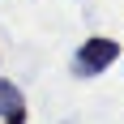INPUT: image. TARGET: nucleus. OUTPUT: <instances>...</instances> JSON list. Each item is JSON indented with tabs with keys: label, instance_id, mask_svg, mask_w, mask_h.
<instances>
[{
	"label": "nucleus",
	"instance_id": "nucleus-1",
	"mask_svg": "<svg viewBox=\"0 0 124 124\" xmlns=\"http://www.w3.org/2000/svg\"><path fill=\"white\" fill-rule=\"evenodd\" d=\"M120 56H124V51H120V43H116V39L90 34L86 43L77 47V56H73V73H77V77H99L103 69H111Z\"/></svg>",
	"mask_w": 124,
	"mask_h": 124
},
{
	"label": "nucleus",
	"instance_id": "nucleus-2",
	"mask_svg": "<svg viewBox=\"0 0 124 124\" xmlns=\"http://www.w3.org/2000/svg\"><path fill=\"white\" fill-rule=\"evenodd\" d=\"M17 111H26V94L9 77H0V116H17Z\"/></svg>",
	"mask_w": 124,
	"mask_h": 124
},
{
	"label": "nucleus",
	"instance_id": "nucleus-3",
	"mask_svg": "<svg viewBox=\"0 0 124 124\" xmlns=\"http://www.w3.org/2000/svg\"><path fill=\"white\" fill-rule=\"evenodd\" d=\"M4 124H26V111H17V116H4Z\"/></svg>",
	"mask_w": 124,
	"mask_h": 124
}]
</instances>
